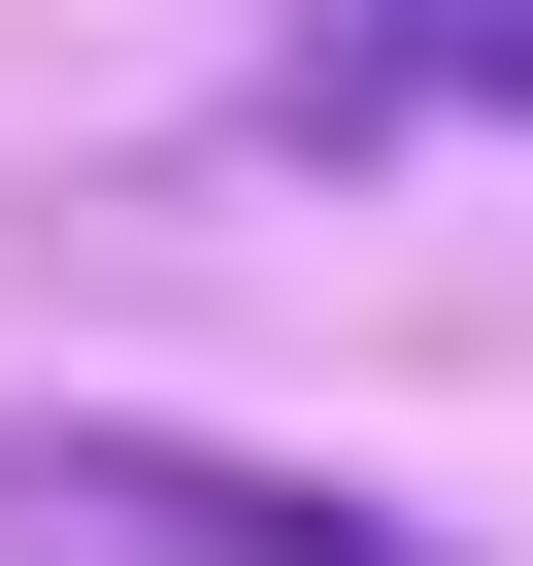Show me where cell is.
Wrapping results in <instances>:
<instances>
[{
    "mask_svg": "<svg viewBox=\"0 0 533 566\" xmlns=\"http://www.w3.org/2000/svg\"><path fill=\"white\" fill-rule=\"evenodd\" d=\"M334 134H533V0H266Z\"/></svg>",
    "mask_w": 533,
    "mask_h": 566,
    "instance_id": "7a4b0ae2",
    "label": "cell"
},
{
    "mask_svg": "<svg viewBox=\"0 0 533 566\" xmlns=\"http://www.w3.org/2000/svg\"><path fill=\"white\" fill-rule=\"evenodd\" d=\"M0 566H467L367 467H266V433H101V400H0Z\"/></svg>",
    "mask_w": 533,
    "mask_h": 566,
    "instance_id": "6da1fadb",
    "label": "cell"
}]
</instances>
